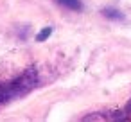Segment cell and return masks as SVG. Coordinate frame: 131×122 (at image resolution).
<instances>
[{
    "instance_id": "obj_1",
    "label": "cell",
    "mask_w": 131,
    "mask_h": 122,
    "mask_svg": "<svg viewBox=\"0 0 131 122\" xmlns=\"http://www.w3.org/2000/svg\"><path fill=\"white\" fill-rule=\"evenodd\" d=\"M40 86H41V72L36 65L20 68L15 74L0 72V108L13 101L24 99Z\"/></svg>"
},
{
    "instance_id": "obj_2",
    "label": "cell",
    "mask_w": 131,
    "mask_h": 122,
    "mask_svg": "<svg viewBox=\"0 0 131 122\" xmlns=\"http://www.w3.org/2000/svg\"><path fill=\"white\" fill-rule=\"evenodd\" d=\"M83 120H115V122H131V99L120 108V109H111V111H97L92 115L83 117Z\"/></svg>"
},
{
    "instance_id": "obj_3",
    "label": "cell",
    "mask_w": 131,
    "mask_h": 122,
    "mask_svg": "<svg viewBox=\"0 0 131 122\" xmlns=\"http://www.w3.org/2000/svg\"><path fill=\"white\" fill-rule=\"evenodd\" d=\"M54 2L61 9L70 11V13H81L83 11V2H81V0H54Z\"/></svg>"
},
{
    "instance_id": "obj_4",
    "label": "cell",
    "mask_w": 131,
    "mask_h": 122,
    "mask_svg": "<svg viewBox=\"0 0 131 122\" xmlns=\"http://www.w3.org/2000/svg\"><path fill=\"white\" fill-rule=\"evenodd\" d=\"M101 15L104 16V18H108V20H111V22H124L126 20V16H124V13H120L117 7H111V6H108V7H104L102 11H101Z\"/></svg>"
},
{
    "instance_id": "obj_5",
    "label": "cell",
    "mask_w": 131,
    "mask_h": 122,
    "mask_svg": "<svg viewBox=\"0 0 131 122\" xmlns=\"http://www.w3.org/2000/svg\"><path fill=\"white\" fill-rule=\"evenodd\" d=\"M50 36H52V27H43L41 31H38V32H36L34 40H36L38 43H41V41H47Z\"/></svg>"
}]
</instances>
